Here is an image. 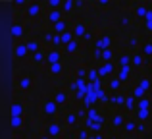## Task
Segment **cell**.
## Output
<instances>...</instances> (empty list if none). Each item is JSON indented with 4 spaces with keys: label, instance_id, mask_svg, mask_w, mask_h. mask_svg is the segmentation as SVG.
I'll list each match as a JSON object with an SVG mask.
<instances>
[{
    "label": "cell",
    "instance_id": "cell-1",
    "mask_svg": "<svg viewBox=\"0 0 152 139\" xmlns=\"http://www.w3.org/2000/svg\"><path fill=\"white\" fill-rule=\"evenodd\" d=\"M81 118H85V114L81 112V110H73V108H66L62 114V124L66 126V128H73L77 129L79 126L83 124Z\"/></svg>",
    "mask_w": 152,
    "mask_h": 139
},
{
    "label": "cell",
    "instance_id": "cell-2",
    "mask_svg": "<svg viewBox=\"0 0 152 139\" xmlns=\"http://www.w3.org/2000/svg\"><path fill=\"white\" fill-rule=\"evenodd\" d=\"M64 128H66V126H64L62 122L50 120V122H46L45 128H42V135H46L48 139H62L64 137Z\"/></svg>",
    "mask_w": 152,
    "mask_h": 139
},
{
    "label": "cell",
    "instance_id": "cell-3",
    "mask_svg": "<svg viewBox=\"0 0 152 139\" xmlns=\"http://www.w3.org/2000/svg\"><path fill=\"white\" fill-rule=\"evenodd\" d=\"M39 108H41V114H42V116H45L48 122L54 120V118L60 114V106L54 102V99H42Z\"/></svg>",
    "mask_w": 152,
    "mask_h": 139
},
{
    "label": "cell",
    "instance_id": "cell-4",
    "mask_svg": "<svg viewBox=\"0 0 152 139\" xmlns=\"http://www.w3.org/2000/svg\"><path fill=\"white\" fill-rule=\"evenodd\" d=\"M10 33H12V39L15 43H19L27 33H29V23H23V21H14L10 27Z\"/></svg>",
    "mask_w": 152,
    "mask_h": 139
},
{
    "label": "cell",
    "instance_id": "cell-5",
    "mask_svg": "<svg viewBox=\"0 0 152 139\" xmlns=\"http://www.w3.org/2000/svg\"><path fill=\"white\" fill-rule=\"evenodd\" d=\"M125 122H127V116L123 112H114L110 116V120H108V126H110V129H114V132H121L123 133Z\"/></svg>",
    "mask_w": 152,
    "mask_h": 139
},
{
    "label": "cell",
    "instance_id": "cell-6",
    "mask_svg": "<svg viewBox=\"0 0 152 139\" xmlns=\"http://www.w3.org/2000/svg\"><path fill=\"white\" fill-rule=\"evenodd\" d=\"M33 85H35L33 75H29V74H21V75H18L15 87H18V91H19V93H29V91L33 89Z\"/></svg>",
    "mask_w": 152,
    "mask_h": 139
},
{
    "label": "cell",
    "instance_id": "cell-7",
    "mask_svg": "<svg viewBox=\"0 0 152 139\" xmlns=\"http://www.w3.org/2000/svg\"><path fill=\"white\" fill-rule=\"evenodd\" d=\"M52 99H54V102L62 108V106H67L69 104V91L64 89V87H58V89H54V93H52Z\"/></svg>",
    "mask_w": 152,
    "mask_h": 139
},
{
    "label": "cell",
    "instance_id": "cell-8",
    "mask_svg": "<svg viewBox=\"0 0 152 139\" xmlns=\"http://www.w3.org/2000/svg\"><path fill=\"white\" fill-rule=\"evenodd\" d=\"M98 71H100L102 79H110V77L115 75L118 66H115V62H100V64H98Z\"/></svg>",
    "mask_w": 152,
    "mask_h": 139
},
{
    "label": "cell",
    "instance_id": "cell-9",
    "mask_svg": "<svg viewBox=\"0 0 152 139\" xmlns=\"http://www.w3.org/2000/svg\"><path fill=\"white\" fill-rule=\"evenodd\" d=\"M62 62H64L62 49H48V50H46V66L62 64Z\"/></svg>",
    "mask_w": 152,
    "mask_h": 139
},
{
    "label": "cell",
    "instance_id": "cell-10",
    "mask_svg": "<svg viewBox=\"0 0 152 139\" xmlns=\"http://www.w3.org/2000/svg\"><path fill=\"white\" fill-rule=\"evenodd\" d=\"M93 46H94V49H98V50H108V49H112V37H110L108 33L98 35V37L93 41Z\"/></svg>",
    "mask_w": 152,
    "mask_h": 139
},
{
    "label": "cell",
    "instance_id": "cell-11",
    "mask_svg": "<svg viewBox=\"0 0 152 139\" xmlns=\"http://www.w3.org/2000/svg\"><path fill=\"white\" fill-rule=\"evenodd\" d=\"M146 66V56L141 52V50H135L131 54V68L133 70H142Z\"/></svg>",
    "mask_w": 152,
    "mask_h": 139
},
{
    "label": "cell",
    "instance_id": "cell-12",
    "mask_svg": "<svg viewBox=\"0 0 152 139\" xmlns=\"http://www.w3.org/2000/svg\"><path fill=\"white\" fill-rule=\"evenodd\" d=\"M14 56L18 58V60H25L27 56H29V50H27V43L25 41H19L14 45Z\"/></svg>",
    "mask_w": 152,
    "mask_h": 139
},
{
    "label": "cell",
    "instance_id": "cell-13",
    "mask_svg": "<svg viewBox=\"0 0 152 139\" xmlns=\"http://www.w3.org/2000/svg\"><path fill=\"white\" fill-rule=\"evenodd\" d=\"M45 18H46V21H48L50 25H56V23H60L62 19H66V14H64L62 10H50V12L45 14Z\"/></svg>",
    "mask_w": 152,
    "mask_h": 139
},
{
    "label": "cell",
    "instance_id": "cell-14",
    "mask_svg": "<svg viewBox=\"0 0 152 139\" xmlns=\"http://www.w3.org/2000/svg\"><path fill=\"white\" fill-rule=\"evenodd\" d=\"M27 50H29V56H33V54L41 52L42 49H46L45 45H42V41H39V39H27Z\"/></svg>",
    "mask_w": 152,
    "mask_h": 139
},
{
    "label": "cell",
    "instance_id": "cell-15",
    "mask_svg": "<svg viewBox=\"0 0 152 139\" xmlns=\"http://www.w3.org/2000/svg\"><path fill=\"white\" fill-rule=\"evenodd\" d=\"M87 31H89V27L85 25V21H75L73 25H71V33H73L75 39H79V41L87 35Z\"/></svg>",
    "mask_w": 152,
    "mask_h": 139
},
{
    "label": "cell",
    "instance_id": "cell-16",
    "mask_svg": "<svg viewBox=\"0 0 152 139\" xmlns=\"http://www.w3.org/2000/svg\"><path fill=\"white\" fill-rule=\"evenodd\" d=\"M23 114H25V104L21 101H14L10 106V116L12 118H23Z\"/></svg>",
    "mask_w": 152,
    "mask_h": 139
},
{
    "label": "cell",
    "instance_id": "cell-17",
    "mask_svg": "<svg viewBox=\"0 0 152 139\" xmlns=\"http://www.w3.org/2000/svg\"><path fill=\"white\" fill-rule=\"evenodd\" d=\"M137 129H139L137 118H127L125 128H123V133H127V135H137Z\"/></svg>",
    "mask_w": 152,
    "mask_h": 139
},
{
    "label": "cell",
    "instance_id": "cell-18",
    "mask_svg": "<svg viewBox=\"0 0 152 139\" xmlns=\"http://www.w3.org/2000/svg\"><path fill=\"white\" fill-rule=\"evenodd\" d=\"M25 14H27V18H29V19H37V18H41V15H42V6H41V4H29Z\"/></svg>",
    "mask_w": 152,
    "mask_h": 139
},
{
    "label": "cell",
    "instance_id": "cell-19",
    "mask_svg": "<svg viewBox=\"0 0 152 139\" xmlns=\"http://www.w3.org/2000/svg\"><path fill=\"white\" fill-rule=\"evenodd\" d=\"M148 10H150V6H146V4H135V12H133L135 19H141V21H145Z\"/></svg>",
    "mask_w": 152,
    "mask_h": 139
},
{
    "label": "cell",
    "instance_id": "cell-20",
    "mask_svg": "<svg viewBox=\"0 0 152 139\" xmlns=\"http://www.w3.org/2000/svg\"><path fill=\"white\" fill-rule=\"evenodd\" d=\"M121 85H123V83H121V81H119V79L114 75V77L108 79V87H106V89L110 91L112 95H115V93H121Z\"/></svg>",
    "mask_w": 152,
    "mask_h": 139
},
{
    "label": "cell",
    "instance_id": "cell-21",
    "mask_svg": "<svg viewBox=\"0 0 152 139\" xmlns=\"http://www.w3.org/2000/svg\"><path fill=\"white\" fill-rule=\"evenodd\" d=\"M131 75H133V68H131V66H129V68H119L118 71H115V77H118L121 83L129 81V79H131Z\"/></svg>",
    "mask_w": 152,
    "mask_h": 139
},
{
    "label": "cell",
    "instance_id": "cell-22",
    "mask_svg": "<svg viewBox=\"0 0 152 139\" xmlns=\"http://www.w3.org/2000/svg\"><path fill=\"white\" fill-rule=\"evenodd\" d=\"M89 68L91 66H85L83 62H79V64H75V79H87V74H89Z\"/></svg>",
    "mask_w": 152,
    "mask_h": 139
},
{
    "label": "cell",
    "instance_id": "cell-23",
    "mask_svg": "<svg viewBox=\"0 0 152 139\" xmlns=\"http://www.w3.org/2000/svg\"><path fill=\"white\" fill-rule=\"evenodd\" d=\"M137 85L141 87L145 93H150L152 91V79L148 77V75H141V77L137 79Z\"/></svg>",
    "mask_w": 152,
    "mask_h": 139
},
{
    "label": "cell",
    "instance_id": "cell-24",
    "mask_svg": "<svg viewBox=\"0 0 152 139\" xmlns=\"http://www.w3.org/2000/svg\"><path fill=\"white\" fill-rule=\"evenodd\" d=\"M79 50H81V41H79V39H73L69 45L64 46V52L66 54H77Z\"/></svg>",
    "mask_w": 152,
    "mask_h": 139
},
{
    "label": "cell",
    "instance_id": "cell-25",
    "mask_svg": "<svg viewBox=\"0 0 152 139\" xmlns=\"http://www.w3.org/2000/svg\"><path fill=\"white\" fill-rule=\"evenodd\" d=\"M135 118H137V122H141V124H148L152 120V110H137V112H135Z\"/></svg>",
    "mask_w": 152,
    "mask_h": 139
},
{
    "label": "cell",
    "instance_id": "cell-26",
    "mask_svg": "<svg viewBox=\"0 0 152 139\" xmlns=\"http://www.w3.org/2000/svg\"><path fill=\"white\" fill-rule=\"evenodd\" d=\"M100 71H98V66H91L89 68V74H87V81L89 83H96V81H100Z\"/></svg>",
    "mask_w": 152,
    "mask_h": 139
},
{
    "label": "cell",
    "instance_id": "cell-27",
    "mask_svg": "<svg viewBox=\"0 0 152 139\" xmlns=\"http://www.w3.org/2000/svg\"><path fill=\"white\" fill-rule=\"evenodd\" d=\"M125 95H127V99H125V106H123V108H127L129 112H137V102H139V101L129 93V91H127Z\"/></svg>",
    "mask_w": 152,
    "mask_h": 139
},
{
    "label": "cell",
    "instance_id": "cell-28",
    "mask_svg": "<svg viewBox=\"0 0 152 139\" xmlns=\"http://www.w3.org/2000/svg\"><path fill=\"white\" fill-rule=\"evenodd\" d=\"M10 126H12V129H14L15 133H19L23 128H25V116L23 118H10Z\"/></svg>",
    "mask_w": 152,
    "mask_h": 139
},
{
    "label": "cell",
    "instance_id": "cell-29",
    "mask_svg": "<svg viewBox=\"0 0 152 139\" xmlns=\"http://www.w3.org/2000/svg\"><path fill=\"white\" fill-rule=\"evenodd\" d=\"M115 66L119 68H129L131 66V54H119L118 58H115Z\"/></svg>",
    "mask_w": 152,
    "mask_h": 139
},
{
    "label": "cell",
    "instance_id": "cell-30",
    "mask_svg": "<svg viewBox=\"0 0 152 139\" xmlns=\"http://www.w3.org/2000/svg\"><path fill=\"white\" fill-rule=\"evenodd\" d=\"M125 99H127V95L123 93V91H121V93H115V95H112V102H110V104L121 108V106H125Z\"/></svg>",
    "mask_w": 152,
    "mask_h": 139
},
{
    "label": "cell",
    "instance_id": "cell-31",
    "mask_svg": "<svg viewBox=\"0 0 152 139\" xmlns=\"http://www.w3.org/2000/svg\"><path fill=\"white\" fill-rule=\"evenodd\" d=\"M46 50H48V49H42L41 52H37V54H33V56H31V60H33V64H35V66H42V64H46Z\"/></svg>",
    "mask_w": 152,
    "mask_h": 139
},
{
    "label": "cell",
    "instance_id": "cell-32",
    "mask_svg": "<svg viewBox=\"0 0 152 139\" xmlns=\"http://www.w3.org/2000/svg\"><path fill=\"white\" fill-rule=\"evenodd\" d=\"M64 71H66V66L62 64H54V66H48V74L52 77H60V75H64Z\"/></svg>",
    "mask_w": 152,
    "mask_h": 139
},
{
    "label": "cell",
    "instance_id": "cell-33",
    "mask_svg": "<svg viewBox=\"0 0 152 139\" xmlns=\"http://www.w3.org/2000/svg\"><path fill=\"white\" fill-rule=\"evenodd\" d=\"M69 29H71V27L67 25V21H66V19H62L60 23H56V25H52V31H54L56 35H64L66 31H69Z\"/></svg>",
    "mask_w": 152,
    "mask_h": 139
},
{
    "label": "cell",
    "instance_id": "cell-34",
    "mask_svg": "<svg viewBox=\"0 0 152 139\" xmlns=\"http://www.w3.org/2000/svg\"><path fill=\"white\" fill-rule=\"evenodd\" d=\"M89 137H91V132L83 124L79 126V128L75 129V133H73V139H89Z\"/></svg>",
    "mask_w": 152,
    "mask_h": 139
},
{
    "label": "cell",
    "instance_id": "cell-35",
    "mask_svg": "<svg viewBox=\"0 0 152 139\" xmlns=\"http://www.w3.org/2000/svg\"><path fill=\"white\" fill-rule=\"evenodd\" d=\"M129 93H131V95H133V97H135V99H137V101H141V99H145V97H148V93H145V91H142V89H141V87H139V85H137V83H135V85H133V87H131V91H129Z\"/></svg>",
    "mask_w": 152,
    "mask_h": 139
},
{
    "label": "cell",
    "instance_id": "cell-36",
    "mask_svg": "<svg viewBox=\"0 0 152 139\" xmlns=\"http://www.w3.org/2000/svg\"><path fill=\"white\" fill-rule=\"evenodd\" d=\"M141 52L145 54L146 58H152V39H148V41H142V46H141Z\"/></svg>",
    "mask_w": 152,
    "mask_h": 139
},
{
    "label": "cell",
    "instance_id": "cell-37",
    "mask_svg": "<svg viewBox=\"0 0 152 139\" xmlns=\"http://www.w3.org/2000/svg\"><path fill=\"white\" fill-rule=\"evenodd\" d=\"M87 118H91V120H96L98 116H102L100 114V110L96 108V106H91V108H87V114H85Z\"/></svg>",
    "mask_w": 152,
    "mask_h": 139
},
{
    "label": "cell",
    "instance_id": "cell-38",
    "mask_svg": "<svg viewBox=\"0 0 152 139\" xmlns=\"http://www.w3.org/2000/svg\"><path fill=\"white\" fill-rule=\"evenodd\" d=\"M60 37H62V46H66V45H69V43L75 39V35L71 33V29H69V31H66L64 35H60Z\"/></svg>",
    "mask_w": 152,
    "mask_h": 139
},
{
    "label": "cell",
    "instance_id": "cell-39",
    "mask_svg": "<svg viewBox=\"0 0 152 139\" xmlns=\"http://www.w3.org/2000/svg\"><path fill=\"white\" fill-rule=\"evenodd\" d=\"M62 6H64V2H60V0H50V2L46 4V12H50V10H62Z\"/></svg>",
    "mask_w": 152,
    "mask_h": 139
},
{
    "label": "cell",
    "instance_id": "cell-40",
    "mask_svg": "<svg viewBox=\"0 0 152 139\" xmlns=\"http://www.w3.org/2000/svg\"><path fill=\"white\" fill-rule=\"evenodd\" d=\"M73 8H77V4L71 2V0H66V2H64V6H62V12L67 15V14H71V10H73Z\"/></svg>",
    "mask_w": 152,
    "mask_h": 139
},
{
    "label": "cell",
    "instance_id": "cell-41",
    "mask_svg": "<svg viewBox=\"0 0 152 139\" xmlns=\"http://www.w3.org/2000/svg\"><path fill=\"white\" fill-rule=\"evenodd\" d=\"M102 62H115V58H114V50H112V49L102 50Z\"/></svg>",
    "mask_w": 152,
    "mask_h": 139
},
{
    "label": "cell",
    "instance_id": "cell-42",
    "mask_svg": "<svg viewBox=\"0 0 152 139\" xmlns=\"http://www.w3.org/2000/svg\"><path fill=\"white\" fill-rule=\"evenodd\" d=\"M146 132H148V124H141V122H139V129H137V135H145Z\"/></svg>",
    "mask_w": 152,
    "mask_h": 139
},
{
    "label": "cell",
    "instance_id": "cell-43",
    "mask_svg": "<svg viewBox=\"0 0 152 139\" xmlns=\"http://www.w3.org/2000/svg\"><path fill=\"white\" fill-rule=\"evenodd\" d=\"M89 139H108V135H104V133H91Z\"/></svg>",
    "mask_w": 152,
    "mask_h": 139
},
{
    "label": "cell",
    "instance_id": "cell-44",
    "mask_svg": "<svg viewBox=\"0 0 152 139\" xmlns=\"http://www.w3.org/2000/svg\"><path fill=\"white\" fill-rule=\"evenodd\" d=\"M91 37H93V29H89V31H87V35L83 37V41H91Z\"/></svg>",
    "mask_w": 152,
    "mask_h": 139
},
{
    "label": "cell",
    "instance_id": "cell-45",
    "mask_svg": "<svg viewBox=\"0 0 152 139\" xmlns=\"http://www.w3.org/2000/svg\"><path fill=\"white\" fill-rule=\"evenodd\" d=\"M108 139H121L118 133H108Z\"/></svg>",
    "mask_w": 152,
    "mask_h": 139
},
{
    "label": "cell",
    "instance_id": "cell-46",
    "mask_svg": "<svg viewBox=\"0 0 152 139\" xmlns=\"http://www.w3.org/2000/svg\"><path fill=\"white\" fill-rule=\"evenodd\" d=\"M145 27H146V29H148L150 33H152V21H145Z\"/></svg>",
    "mask_w": 152,
    "mask_h": 139
},
{
    "label": "cell",
    "instance_id": "cell-47",
    "mask_svg": "<svg viewBox=\"0 0 152 139\" xmlns=\"http://www.w3.org/2000/svg\"><path fill=\"white\" fill-rule=\"evenodd\" d=\"M12 139H23V137L19 135V133H14V135H12Z\"/></svg>",
    "mask_w": 152,
    "mask_h": 139
},
{
    "label": "cell",
    "instance_id": "cell-48",
    "mask_svg": "<svg viewBox=\"0 0 152 139\" xmlns=\"http://www.w3.org/2000/svg\"><path fill=\"white\" fill-rule=\"evenodd\" d=\"M37 139H48V137H46V135H39Z\"/></svg>",
    "mask_w": 152,
    "mask_h": 139
},
{
    "label": "cell",
    "instance_id": "cell-49",
    "mask_svg": "<svg viewBox=\"0 0 152 139\" xmlns=\"http://www.w3.org/2000/svg\"><path fill=\"white\" fill-rule=\"evenodd\" d=\"M66 139H73V137H66Z\"/></svg>",
    "mask_w": 152,
    "mask_h": 139
},
{
    "label": "cell",
    "instance_id": "cell-50",
    "mask_svg": "<svg viewBox=\"0 0 152 139\" xmlns=\"http://www.w3.org/2000/svg\"><path fill=\"white\" fill-rule=\"evenodd\" d=\"M150 102H152V97H150Z\"/></svg>",
    "mask_w": 152,
    "mask_h": 139
}]
</instances>
